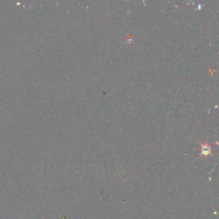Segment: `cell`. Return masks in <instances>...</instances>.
I'll list each match as a JSON object with an SVG mask.
<instances>
[{"instance_id":"obj_1","label":"cell","mask_w":219,"mask_h":219,"mask_svg":"<svg viewBox=\"0 0 219 219\" xmlns=\"http://www.w3.org/2000/svg\"><path fill=\"white\" fill-rule=\"evenodd\" d=\"M211 147L208 144V143H206V144L204 145H202V154L204 155H208L209 154L211 153Z\"/></svg>"}]
</instances>
